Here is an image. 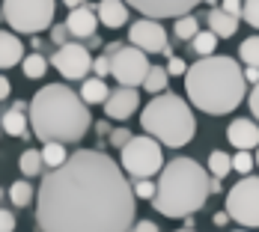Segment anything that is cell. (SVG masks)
<instances>
[{"mask_svg": "<svg viewBox=\"0 0 259 232\" xmlns=\"http://www.w3.org/2000/svg\"><path fill=\"white\" fill-rule=\"evenodd\" d=\"M134 184L99 149H78L42 176L36 194L39 232H131Z\"/></svg>", "mask_w": 259, "mask_h": 232, "instance_id": "1", "label": "cell"}, {"mask_svg": "<svg viewBox=\"0 0 259 232\" xmlns=\"http://www.w3.org/2000/svg\"><path fill=\"white\" fill-rule=\"evenodd\" d=\"M30 128L45 143H78L90 131V107L66 83H48L30 99Z\"/></svg>", "mask_w": 259, "mask_h": 232, "instance_id": "2", "label": "cell"}, {"mask_svg": "<svg viewBox=\"0 0 259 232\" xmlns=\"http://www.w3.org/2000/svg\"><path fill=\"white\" fill-rule=\"evenodd\" d=\"M185 89L194 107H200L203 113L211 116H224L233 113L247 96V80L244 69L238 66L233 57H206L197 60L188 75H185Z\"/></svg>", "mask_w": 259, "mask_h": 232, "instance_id": "3", "label": "cell"}, {"mask_svg": "<svg viewBox=\"0 0 259 232\" xmlns=\"http://www.w3.org/2000/svg\"><path fill=\"white\" fill-rule=\"evenodd\" d=\"M211 194V179L194 158H173L158 179V194L152 208L164 217H191L206 206Z\"/></svg>", "mask_w": 259, "mask_h": 232, "instance_id": "4", "label": "cell"}, {"mask_svg": "<svg viewBox=\"0 0 259 232\" xmlns=\"http://www.w3.org/2000/svg\"><path fill=\"white\" fill-rule=\"evenodd\" d=\"M140 125H143V131L152 140L170 146V149H182L197 134V119L191 113V104H185V99L176 96V92L155 96L152 102L143 107Z\"/></svg>", "mask_w": 259, "mask_h": 232, "instance_id": "5", "label": "cell"}, {"mask_svg": "<svg viewBox=\"0 0 259 232\" xmlns=\"http://www.w3.org/2000/svg\"><path fill=\"white\" fill-rule=\"evenodd\" d=\"M54 6L51 0H6L3 3V18L15 33H42L54 24Z\"/></svg>", "mask_w": 259, "mask_h": 232, "instance_id": "6", "label": "cell"}, {"mask_svg": "<svg viewBox=\"0 0 259 232\" xmlns=\"http://www.w3.org/2000/svg\"><path fill=\"white\" fill-rule=\"evenodd\" d=\"M122 170L134 176V181L158 176L167 164H164V152H161V143L152 140L149 134H140V137H131V143L122 149Z\"/></svg>", "mask_w": 259, "mask_h": 232, "instance_id": "7", "label": "cell"}, {"mask_svg": "<svg viewBox=\"0 0 259 232\" xmlns=\"http://www.w3.org/2000/svg\"><path fill=\"white\" fill-rule=\"evenodd\" d=\"M227 214L235 223L253 229L259 226V176H244L227 194Z\"/></svg>", "mask_w": 259, "mask_h": 232, "instance_id": "8", "label": "cell"}, {"mask_svg": "<svg viewBox=\"0 0 259 232\" xmlns=\"http://www.w3.org/2000/svg\"><path fill=\"white\" fill-rule=\"evenodd\" d=\"M149 69H152L149 57L140 48H134V45H122L119 51L110 57V75H113V80H119V86H125V89L143 86L146 77H149Z\"/></svg>", "mask_w": 259, "mask_h": 232, "instance_id": "9", "label": "cell"}, {"mask_svg": "<svg viewBox=\"0 0 259 232\" xmlns=\"http://www.w3.org/2000/svg\"><path fill=\"white\" fill-rule=\"evenodd\" d=\"M93 63H96V60L90 57L87 45H80V42H69V45L57 48V54L51 57V66L66 77V80H83V77L90 75Z\"/></svg>", "mask_w": 259, "mask_h": 232, "instance_id": "10", "label": "cell"}, {"mask_svg": "<svg viewBox=\"0 0 259 232\" xmlns=\"http://www.w3.org/2000/svg\"><path fill=\"white\" fill-rule=\"evenodd\" d=\"M128 42L134 48H140L143 54H164L173 60V51L167 45V30L161 27V21H149V18H140L128 27Z\"/></svg>", "mask_w": 259, "mask_h": 232, "instance_id": "11", "label": "cell"}, {"mask_svg": "<svg viewBox=\"0 0 259 232\" xmlns=\"http://www.w3.org/2000/svg\"><path fill=\"white\" fill-rule=\"evenodd\" d=\"M131 9H137L143 18L149 21H164V18H185L191 15V9H197L194 0H134Z\"/></svg>", "mask_w": 259, "mask_h": 232, "instance_id": "12", "label": "cell"}, {"mask_svg": "<svg viewBox=\"0 0 259 232\" xmlns=\"http://www.w3.org/2000/svg\"><path fill=\"white\" fill-rule=\"evenodd\" d=\"M227 140L233 143L238 152L259 149V125L253 119H233L230 128H227Z\"/></svg>", "mask_w": 259, "mask_h": 232, "instance_id": "13", "label": "cell"}, {"mask_svg": "<svg viewBox=\"0 0 259 232\" xmlns=\"http://www.w3.org/2000/svg\"><path fill=\"white\" fill-rule=\"evenodd\" d=\"M66 27H69V33H72L75 39H93V36H96V27H99V12H96L93 6H83V3H80L78 9L69 12Z\"/></svg>", "mask_w": 259, "mask_h": 232, "instance_id": "14", "label": "cell"}, {"mask_svg": "<svg viewBox=\"0 0 259 232\" xmlns=\"http://www.w3.org/2000/svg\"><path fill=\"white\" fill-rule=\"evenodd\" d=\"M137 104H140L137 89H125V86H119V89L110 92V99H107V104H104V113H107L110 119H128L131 113L137 110Z\"/></svg>", "mask_w": 259, "mask_h": 232, "instance_id": "15", "label": "cell"}, {"mask_svg": "<svg viewBox=\"0 0 259 232\" xmlns=\"http://www.w3.org/2000/svg\"><path fill=\"white\" fill-rule=\"evenodd\" d=\"M18 60L24 63V45L15 33L0 30V69H12L18 66Z\"/></svg>", "mask_w": 259, "mask_h": 232, "instance_id": "16", "label": "cell"}, {"mask_svg": "<svg viewBox=\"0 0 259 232\" xmlns=\"http://www.w3.org/2000/svg\"><path fill=\"white\" fill-rule=\"evenodd\" d=\"M96 12L104 27H122L128 21V3H122V0H102L96 6Z\"/></svg>", "mask_w": 259, "mask_h": 232, "instance_id": "17", "label": "cell"}, {"mask_svg": "<svg viewBox=\"0 0 259 232\" xmlns=\"http://www.w3.org/2000/svg\"><path fill=\"white\" fill-rule=\"evenodd\" d=\"M208 30H211L218 39H230V36H235V30H238V18H233L230 12H224V9L218 6V9L208 12Z\"/></svg>", "mask_w": 259, "mask_h": 232, "instance_id": "18", "label": "cell"}, {"mask_svg": "<svg viewBox=\"0 0 259 232\" xmlns=\"http://www.w3.org/2000/svg\"><path fill=\"white\" fill-rule=\"evenodd\" d=\"M80 99L87 104H107L110 89H107V83H104L102 77H90V80L80 83Z\"/></svg>", "mask_w": 259, "mask_h": 232, "instance_id": "19", "label": "cell"}, {"mask_svg": "<svg viewBox=\"0 0 259 232\" xmlns=\"http://www.w3.org/2000/svg\"><path fill=\"white\" fill-rule=\"evenodd\" d=\"M30 116H24L21 110H6L3 113V131L9 134V137H30Z\"/></svg>", "mask_w": 259, "mask_h": 232, "instance_id": "20", "label": "cell"}, {"mask_svg": "<svg viewBox=\"0 0 259 232\" xmlns=\"http://www.w3.org/2000/svg\"><path fill=\"white\" fill-rule=\"evenodd\" d=\"M42 161H45V170H48V173H51V170H60V167L69 161L66 146H63V143H45V146H42Z\"/></svg>", "mask_w": 259, "mask_h": 232, "instance_id": "21", "label": "cell"}, {"mask_svg": "<svg viewBox=\"0 0 259 232\" xmlns=\"http://www.w3.org/2000/svg\"><path fill=\"white\" fill-rule=\"evenodd\" d=\"M21 72H24L30 80H39V77H45V72H48V60H45V54H42V51H33L30 57H24V63H21Z\"/></svg>", "mask_w": 259, "mask_h": 232, "instance_id": "22", "label": "cell"}, {"mask_svg": "<svg viewBox=\"0 0 259 232\" xmlns=\"http://www.w3.org/2000/svg\"><path fill=\"white\" fill-rule=\"evenodd\" d=\"M18 167H21L24 176H42V170H45L42 149H27V152L21 155V161H18Z\"/></svg>", "mask_w": 259, "mask_h": 232, "instance_id": "23", "label": "cell"}, {"mask_svg": "<svg viewBox=\"0 0 259 232\" xmlns=\"http://www.w3.org/2000/svg\"><path fill=\"white\" fill-rule=\"evenodd\" d=\"M191 48H194V54H197L200 60H206V57H214V48H218V36H214L211 30H200V36L191 42Z\"/></svg>", "mask_w": 259, "mask_h": 232, "instance_id": "24", "label": "cell"}, {"mask_svg": "<svg viewBox=\"0 0 259 232\" xmlns=\"http://www.w3.org/2000/svg\"><path fill=\"white\" fill-rule=\"evenodd\" d=\"M167 83H170V72L161 69V66H152V69H149V77H146V83H143V89H149L152 96H164Z\"/></svg>", "mask_w": 259, "mask_h": 232, "instance_id": "25", "label": "cell"}, {"mask_svg": "<svg viewBox=\"0 0 259 232\" xmlns=\"http://www.w3.org/2000/svg\"><path fill=\"white\" fill-rule=\"evenodd\" d=\"M208 170H211V176H214V179H224V176L233 170V155L214 149V152L208 155Z\"/></svg>", "mask_w": 259, "mask_h": 232, "instance_id": "26", "label": "cell"}, {"mask_svg": "<svg viewBox=\"0 0 259 232\" xmlns=\"http://www.w3.org/2000/svg\"><path fill=\"white\" fill-rule=\"evenodd\" d=\"M173 33H176V39H182V42H194V39L200 36V21H197L194 15H185V18L176 21Z\"/></svg>", "mask_w": 259, "mask_h": 232, "instance_id": "27", "label": "cell"}, {"mask_svg": "<svg viewBox=\"0 0 259 232\" xmlns=\"http://www.w3.org/2000/svg\"><path fill=\"white\" fill-rule=\"evenodd\" d=\"M33 197H36V191H33V184L30 181H15L12 188H9V200H12V206L24 208L33 203Z\"/></svg>", "mask_w": 259, "mask_h": 232, "instance_id": "28", "label": "cell"}, {"mask_svg": "<svg viewBox=\"0 0 259 232\" xmlns=\"http://www.w3.org/2000/svg\"><path fill=\"white\" fill-rule=\"evenodd\" d=\"M238 57H241V63H244V66L259 69V36L244 39V42H241V48H238Z\"/></svg>", "mask_w": 259, "mask_h": 232, "instance_id": "29", "label": "cell"}, {"mask_svg": "<svg viewBox=\"0 0 259 232\" xmlns=\"http://www.w3.org/2000/svg\"><path fill=\"white\" fill-rule=\"evenodd\" d=\"M155 194H158V181L152 179H140V181H134V197H140V200H155Z\"/></svg>", "mask_w": 259, "mask_h": 232, "instance_id": "30", "label": "cell"}, {"mask_svg": "<svg viewBox=\"0 0 259 232\" xmlns=\"http://www.w3.org/2000/svg\"><path fill=\"white\" fill-rule=\"evenodd\" d=\"M233 170L241 173V176H247V173L253 170V155L250 152H235L233 155Z\"/></svg>", "mask_w": 259, "mask_h": 232, "instance_id": "31", "label": "cell"}, {"mask_svg": "<svg viewBox=\"0 0 259 232\" xmlns=\"http://www.w3.org/2000/svg\"><path fill=\"white\" fill-rule=\"evenodd\" d=\"M247 24L259 30V0H250V3H244V15H241Z\"/></svg>", "mask_w": 259, "mask_h": 232, "instance_id": "32", "label": "cell"}, {"mask_svg": "<svg viewBox=\"0 0 259 232\" xmlns=\"http://www.w3.org/2000/svg\"><path fill=\"white\" fill-rule=\"evenodd\" d=\"M69 36H72V33H69V27H66V24H54L51 27V39H54V45H57V48L69 45V42H66Z\"/></svg>", "mask_w": 259, "mask_h": 232, "instance_id": "33", "label": "cell"}, {"mask_svg": "<svg viewBox=\"0 0 259 232\" xmlns=\"http://www.w3.org/2000/svg\"><path fill=\"white\" fill-rule=\"evenodd\" d=\"M110 143H113V146H119V152H122V149L131 143V131H125V128L110 131Z\"/></svg>", "mask_w": 259, "mask_h": 232, "instance_id": "34", "label": "cell"}, {"mask_svg": "<svg viewBox=\"0 0 259 232\" xmlns=\"http://www.w3.org/2000/svg\"><path fill=\"white\" fill-rule=\"evenodd\" d=\"M188 69H191V66H185V60H182V57H173V60L167 63V72H170V77L188 75Z\"/></svg>", "mask_w": 259, "mask_h": 232, "instance_id": "35", "label": "cell"}, {"mask_svg": "<svg viewBox=\"0 0 259 232\" xmlns=\"http://www.w3.org/2000/svg\"><path fill=\"white\" fill-rule=\"evenodd\" d=\"M93 69H96V77H102V80H104V77L110 75V57H104V54H102V57H96Z\"/></svg>", "mask_w": 259, "mask_h": 232, "instance_id": "36", "label": "cell"}, {"mask_svg": "<svg viewBox=\"0 0 259 232\" xmlns=\"http://www.w3.org/2000/svg\"><path fill=\"white\" fill-rule=\"evenodd\" d=\"M15 229V214L9 208H0V232H12Z\"/></svg>", "mask_w": 259, "mask_h": 232, "instance_id": "37", "label": "cell"}, {"mask_svg": "<svg viewBox=\"0 0 259 232\" xmlns=\"http://www.w3.org/2000/svg\"><path fill=\"white\" fill-rule=\"evenodd\" d=\"M221 9H224V12H230L233 18L244 15V3H235V0H227V3H221Z\"/></svg>", "mask_w": 259, "mask_h": 232, "instance_id": "38", "label": "cell"}, {"mask_svg": "<svg viewBox=\"0 0 259 232\" xmlns=\"http://www.w3.org/2000/svg\"><path fill=\"white\" fill-rule=\"evenodd\" d=\"M247 107H250V113L259 119V83L250 89V96H247Z\"/></svg>", "mask_w": 259, "mask_h": 232, "instance_id": "39", "label": "cell"}, {"mask_svg": "<svg viewBox=\"0 0 259 232\" xmlns=\"http://www.w3.org/2000/svg\"><path fill=\"white\" fill-rule=\"evenodd\" d=\"M131 232H158V226L152 220H137V223L131 226Z\"/></svg>", "mask_w": 259, "mask_h": 232, "instance_id": "40", "label": "cell"}, {"mask_svg": "<svg viewBox=\"0 0 259 232\" xmlns=\"http://www.w3.org/2000/svg\"><path fill=\"white\" fill-rule=\"evenodd\" d=\"M244 80L256 86V83H259V69H250V66H244Z\"/></svg>", "mask_w": 259, "mask_h": 232, "instance_id": "41", "label": "cell"}, {"mask_svg": "<svg viewBox=\"0 0 259 232\" xmlns=\"http://www.w3.org/2000/svg\"><path fill=\"white\" fill-rule=\"evenodd\" d=\"M9 92H12V86H9V80H6V77L0 75V102H3V99H9Z\"/></svg>", "mask_w": 259, "mask_h": 232, "instance_id": "42", "label": "cell"}, {"mask_svg": "<svg viewBox=\"0 0 259 232\" xmlns=\"http://www.w3.org/2000/svg\"><path fill=\"white\" fill-rule=\"evenodd\" d=\"M227 220H230V214H227V211H218V214L211 217V223H214V226H224Z\"/></svg>", "mask_w": 259, "mask_h": 232, "instance_id": "43", "label": "cell"}, {"mask_svg": "<svg viewBox=\"0 0 259 232\" xmlns=\"http://www.w3.org/2000/svg\"><path fill=\"white\" fill-rule=\"evenodd\" d=\"M96 131L99 134H107V122H96Z\"/></svg>", "mask_w": 259, "mask_h": 232, "instance_id": "44", "label": "cell"}, {"mask_svg": "<svg viewBox=\"0 0 259 232\" xmlns=\"http://www.w3.org/2000/svg\"><path fill=\"white\" fill-rule=\"evenodd\" d=\"M0 134H3V116H0Z\"/></svg>", "mask_w": 259, "mask_h": 232, "instance_id": "45", "label": "cell"}, {"mask_svg": "<svg viewBox=\"0 0 259 232\" xmlns=\"http://www.w3.org/2000/svg\"><path fill=\"white\" fill-rule=\"evenodd\" d=\"M256 164H259V149H256Z\"/></svg>", "mask_w": 259, "mask_h": 232, "instance_id": "46", "label": "cell"}, {"mask_svg": "<svg viewBox=\"0 0 259 232\" xmlns=\"http://www.w3.org/2000/svg\"><path fill=\"white\" fill-rule=\"evenodd\" d=\"M179 232H194V229H179Z\"/></svg>", "mask_w": 259, "mask_h": 232, "instance_id": "47", "label": "cell"}, {"mask_svg": "<svg viewBox=\"0 0 259 232\" xmlns=\"http://www.w3.org/2000/svg\"><path fill=\"white\" fill-rule=\"evenodd\" d=\"M0 200H3V188H0Z\"/></svg>", "mask_w": 259, "mask_h": 232, "instance_id": "48", "label": "cell"}, {"mask_svg": "<svg viewBox=\"0 0 259 232\" xmlns=\"http://www.w3.org/2000/svg\"><path fill=\"white\" fill-rule=\"evenodd\" d=\"M235 232H247V229H235Z\"/></svg>", "mask_w": 259, "mask_h": 232, "instance_id": "49", "label": "cell"}]
</instances>
